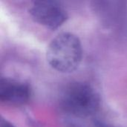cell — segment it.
Returning a JSON list of instances; mask_svg holds the SVG:
<instances>
[{
	"mask_svg": "<svg viewBox=\"0 0 127 127\" xmlns=\"http://www.w3.org/2000/svg\"><path fill=\"white\" fill-rule=\"evenodd\" d=\"M46 59L50 66L58 72L74 71L83 59V48L80 39L69 32L58 34L48 45Z\"/></svg>",
	"mask_w": 127,
	"mask_h": 127,
	"instance_id": "obj_1",
	"label": "cell"
},
{
	"mask_svg": "<svg viewBox=\"0 0 127 127\" xmlns=\"http://www.w3.org/2000/svg\"><path fill=\"white\" fill-rule=\"evenodd\" d=\"M60 103L64 111L78 118L91 117L99 110L100 97L97 90L84 82H73L63 90Z\"/></svg>",
	"mask_w": 127,
	"mask_h": 127,
	"instance_id": "obj_2",
	"label": "cell"
},
{
	"mask_svg": "<svg viewBox=\"0 0 127 127\" xmlns=\"http://www.w3.org/2000/svg\"><path fill=\"white\" fill-rule=\"evenodd\" d=\"M29 13L36 22L51 30L57 29L68 19L67 12L55 1H35Z\"/></svg>",
	"mask_w": 127,
	"mask_h": 127,
	"instance_id": "obj_3",
	"label": "cell"
},
{
	"mask_svg": "<svg viewBox=\"0 0 127 127\" xmlns=\"http://www.w3.org/2000/svg\"><path fill=\"white\" fill-rule=\"evenodd\" d=\"M31 89L27 83L1 77L0 80V100L2 103L22 106L31 99Z\"/></svg>",
	"mask_w": 127,
	"mask_h": 127,
	"instance_id": "obj_4",
	"label": "cell"
},
{
	"mask_svg": "<svg viewBox=\"0 0 127 127\" xmlns=\"http://www.w3.org/2000/svg\"><path fill=\"white\" fill-rule=\"evenodd\" d=\"M94 125L95 127H119L100 118H95L94 120Z\"/></svg>",
	"mask_w": 127,
	"mask_h": 127,
	"instance_id": "obj_5",
	"label": "cell"
},
{
	"mask_svg": "<svg viewBox=\"0 0 127 127\" xmlns=\"http://www.w3.org/2000/svg\"><path fill=\"white\" fill-rule=\"evenodd\" d=\"M0 127H15L10 121H8L7 119L4 118L2 116L0 119Z\"/></svg>",
	"mask_w": 127,
	"mask_h": 127,
	"instance_id": "obj_6",
	"label": "cell"
}]
</instances>
